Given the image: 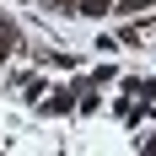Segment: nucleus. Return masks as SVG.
Masks as SVG:
<instances>
[{"instance_id":"nucleus-2","label":"nucleus","mask_w":156,"mask_h":156,"mask_svg":"<svg viewBox=\"0 0 156 156\" xmlns=\"http://www.w3.org/2000/svg\"><path fill=\"white\" fill-rule=\"evenodd\" d=\"M76 108H81V113H97V108H102L97 86H76Z\"/></svg>"},{"instance_id":"nucleus-4","label":"nucleus","mask_w":156,"mask_h":156,"mask_svg":"<svg viewBox=\"0 0 156 156\" xmlns=\"http://www.w3.org/2000/svg\"><path fill=\"white\" fill-rule=\"evenodd\" d=\"M108 11H113L108 0H81V16H108Z\"/></svg>"},{"instance_id":"nucleus-1","label":"nucleus","mask_w":156,"mask_h":156,"mask_svg":"<svg viewBox=\"0 0 156 156\" xmlns=\"http://www.w3.org/2000/svg\"><path fill=\"white\" fill-rule=\"evenodd\" d=\"M70 108H76V92H65V86L48 92V102H43V113H70Z\"/></svg>"},{"instance_id":"nucleus-3","label":"nucleus","mask_w":156,"mask_h":156,"mask_svg":"<svg viewBox=\"0 0 156 156\" xmlns=\"http://www.w3.org/2000/svg\"><path fill=\"white\" fill-rule=\"evenodd\" d=\"M140 11H156V0H124L119 16H140Z\"/></svg>"}]
</instances>
